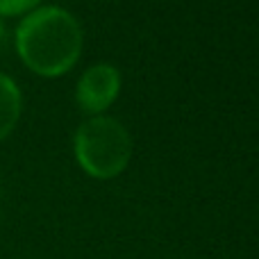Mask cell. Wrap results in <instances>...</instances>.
Masks as SVG:
<instances>
[{
    "mask_svg": "<svg viewBox=\"0 0 259 259\" xmlns=\"http://www.w3.org/2000/svg\"><path fill=\"white\" fill-rule=\"evenodd\" d=\"M16 53L36 75H62L82 53L80 23L62 7L32 9L16 27Z\"/></svg>",
    "mask_w": 259,
    "mask_h": 259,
    "instance_id": "obj_1",
    "label": "cell"
},
{
    "mask_svg": "<svg viewBox=\"0 0 259 259\" xmlns=\"http://www.w3.org/2000/svg\"><path fill=\"white\" fill-rule=\"evenodd\" d=\"M132 155L127 130L109 116H94L75 132V157L89 175L100 180L116 178Z\"/></svg>",
    "mask_w": 259,
    "mask_h": 259,
    "instance_id": "obj_2",
    "label": "cell"
},
{
    "mask_svg": "<svg viewBox=\"0 0 259 259\" xmlns=\"http://www.w3.org/2000/svg\"><path fill=\"white\" fill-rule=\"evenodd\" d=\"M121 91V75L112 64H96L82 73L75 98L82 112L100 114L116 100Z\"/></svg>",
    "mask_w": 259,
    "mask_h": 259,
    "instance_id": "obj_3",
    "label": "cell"
},
{
    "mask_svg": "<svg viewBox=\"0 0 259 259\" xmlns=\"http://www.w3.org/2000/svg\"><path fill=\"white\" fill-rule=\"evenodd\" d=\"M21 116V91L9 75L0 73V141L7 137Z\"/></svg>",
    "mask_w": 259,
    "mask_h": 259,
    "instance_id": "obj_4",
    "label": "cell"
},
{
    "mask_svg": "<svg viewBox=\"0 0 259 259\" xmlns=\"http://www.w3.org/2000/svg\"><path fill=\"white\" fill-rule=\"evenodd\" d=\"M41 0H0V18L3 16H18V14H30L36 9Z\"/></svg>",
    "mask_w": 259,
    "mask_h": 259,
    "instance_id": "obj_5",
    "label": "cell"
},
{
    "mask_svg": "<svg viewBox=\"0 0 259 259\" xmlns=\"http://www.w3.org/2000/svg\"><path fill=\"white\" fill-rule=\"evenodd\" d=\"M3 39H5V23H3V18H0V44H3Z\"/></svg>",
    "mask_w": 259,
    "mask_h": 259,
    "instance_id": "obj_6",
    "label": "cell"
}]
</instances>
